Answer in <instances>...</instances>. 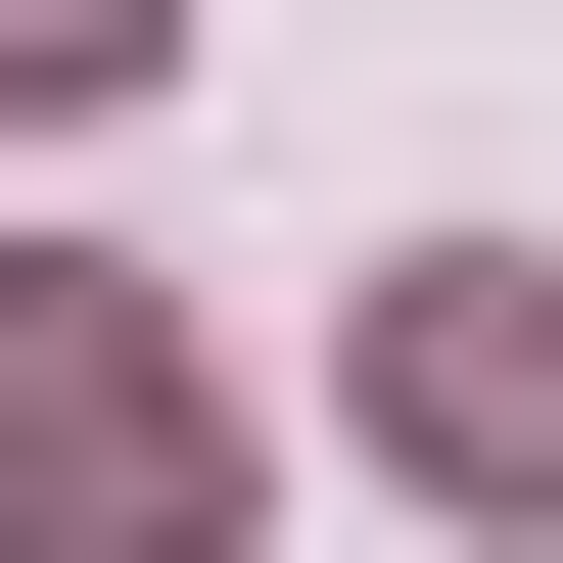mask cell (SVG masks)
<instances>
[{"label":"cell","mask_w":563,"mask_h":563,"mask_svg":"<svg viewBox=\"0 0 563 563\" xmlns=\"http://www.w3.org/2000/svg\"><path fill=\"white\" fill-rule=\"evenodd\" d=\"M376 470L563 517V282H517V235H422V282H376Z\"/></svg>","instance_id":"cell-2"},{"label":"cell","mask_w":563,"mask_h":563,"mask_svg":"<svg viewBox=\"0 0 563 563\" xmlns=\"http://www.w3.org/2000/svg\"><path fill=\"white\" fill-rule=\"evenodd\" d=\"M188 517H235L188 329H141V282H0V563H188Z\"/></svg>","instance_id":"cell-1"},{"label":"cell","mask_w":563,"mask_h":563,"mask_svg":"<svg viewBox=\"0 0 563 563\" xmlns=\"http://www.w3.org/2000/svg\"><path fill=\"white\" fill-rule=\"evenodd\" d=\"M0 95H141V0H0Z\"/></svg>","instance_id":"cell-3"}]
</instances>
